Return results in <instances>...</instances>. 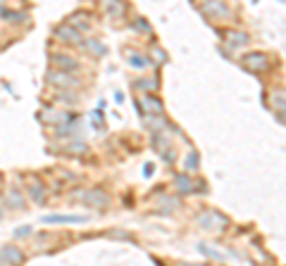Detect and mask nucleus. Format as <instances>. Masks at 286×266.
<instances>
[{
  "instance_id": "obj_1",
  "label": "nucleus",
  "mask_w": 286,
  "mask_h": 266,
  "mask_svg": "<svg viewBox=\"0 0 286 266\" xmlns=\"http://www.w3.org/2000/svg\"><path fill=\"white\" fill-rule=\"evenodd\" d=\"M198 224H201L203 228H224V226H227V219L219 216V212H205V214L198 219Z\"/></svg>"
},
{
  "instance_id": "obj_2",
  "label": "nucleus",
  "mask_w": 286,
  "mask_h": 266,
  "mask_svg": "<svg viewBox=\"0 0 286 266\" xmlns=\"http://www.w3.org/2000/svg\"><path fill=\"white\" fill-rule=\"evenodd\" d=\"M244 66H248L251 72H265L269 66L267 57L265 55H258V52H253V55H246L244 57Z\"/></svg>"
},
{
  "instance_id": "obj_3",
  "label": "nucleus",
  "mask_w": 286,
  "mask_h": 266,
  "mask_svg": "<svg viewBox=\"0 0 286 266\" xmlns=\"http://www.w3.org/2000/svg\"><path fill=\"white\" fill-rule=\"evenodd\" d=\"M86 216H72V214H53L43 216V224H84Z\"/></svg>"
},
{
  "instance_id": "obj_4",
  "label": "nucleus",
  "mask_w": 286,
  "mask_h": 266,
  "mask_svg": "<svg viewBox=\"0 0 286 266\" xmlns=\"http://www.w3.org/2000/svg\"><path fill=\"white\" fill-rule=\"evenodd\" d=\"M81 200H84L88 207H105V205H108V195L103 190H88Z\"/></svg>"
},
{
  "instance_id": "obj_5",
  "label": "nucleus",
  "mask_w": 286,
  "mask_h": 266,
  "mask_svg": "<svg viewBox=\"0 0 286 266\" xmlns=\"http://www.w3.org/2000/svg\"><path fill=\"white\" fill-rule=\"evenodd\" d=\"M51 81L60 83V86H76L74 79H72L69 74H65V72H51Z\"/></svg>"
},
{
  "instance_id": "obj_6",
  "label": "nucleus",
  "mask_w": 286,
  "mask_h": 266,
  "mask_svg": "<svg viewBox=\"0 0 286 266\" xmlns=\"http://www.w3.org/2000/svg\"><path fill=\"white\" fill-rule=\"evenodd\" d=\"M3 259H8L10 264H19L22 259H24V254L22 252H17V247H5L3 249V254H0Z\"/></svg>"
},
{
  "instance_id": "obj_7",
  "label": "nucleus",
  "mask_w": 286,
  "mask_h": 266,
  "mask_svg": "<svg viewBox=\"0 0 286 266\" xmlns=\"http://www.w3.org/2000/svg\"><path fill=\"white\" fill-rule=\"evenodd\" d=\"M58 36H62V38H72V43H76L79 38H81V36H79V31H74L72 26H60Z\"/></svg>"
},
{
  "instance_id": "obj_8",
  "label": "nucleus",
  "mask_w": 286,
  "mask_h": 266,
  "mask_svg": "<svg viewBox=\"0 0 286 266\" xmlns=\"http://www.w3.org/2000/svg\"><path fill=\"white\" fill-rule=\"evenodd\" d=\"M55 62L60 66H65V69H76V62L74 57H65V55H55Z\"/></svg>"
},
{
  "instance_id": "obj_9",
  "label": "nucleus",
  "mask_w": 286,
  "mask_h": 266,
  "mask_svg": "<svg viewBox=\"0 0 286 266\" xmlns=\"http://www.w3.org/2000/svg\"><path fill=\"white\" fill-rule=\"evenodd\" d=\"M177 188L179 190H184V192H191L194 190V183L188 181L186 176H177Z\"/></svg>"
},
{
  "instance_id": "obj_10",
  "label": "nucleus",
  "mask_w": 286,
  "mask_h": 266,
  "mask_svg": "<svg viewBox=\"0 0 286 266\" xmlns=\"http://www.w3.org/2000/svg\"><path fill=\"white\" fill-rule=\"evenodd\" d=\"M131 64H134V66H148V57H141V55H131Z\"/></svg>"
},
{
  "instance_id": "obj_11",
  "label": "nucleus",
  "mask_w": 286,
  "mask_h": 266,
  "mask_svg": "<svg viewBox=\"0 0 286 266\" xmlns=\"http://www.w3.org/2000/svg\"><path fill=\"white\" fill-rule=\"evenodd\" d=\"M31 195H34L36 202H43V188L38 183H34V188H31Z\"/></svg>"
},
{
  "instance_id": "obj_12",
  "label": "nucleus",
  "mask_w": 286,
  "mask_h": 266,
  "mask_svg": "<svg viewBox=\"0 0 286 266\" xmlns=\"http://www.w3.org/2000/svg\"><path fill=\"white\" fill-rule=\"evenodd\" d=\"M31 233V228L29 226H22V228H17V238H22V235H29Z\"/></svg>"
}]
</instances>
